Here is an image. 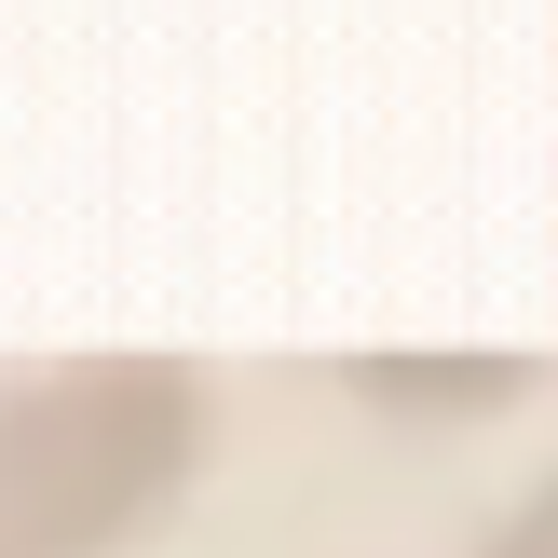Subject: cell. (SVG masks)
<instances>
[{
    "instance_id": "1",
    "label": "cell",
    "mask_w": 558,
    "mask_h": 558,
    "mask_svg": "<svg viewBox=\"0 0 558 558\" xmlns=\"http://www.w3.org/2000/svg\"><path fill=\"white\" fill-rule=\"evenodd\" d=\"M218 450L191 354H54L0 381V558H136Z\"/></svg>"
},
{
    "instance_id": "2",
    "label": "cell",
    "mask_w": 558,
    "mask_h": 558,
    "mask_svg": "<svg viewBox=\"0 0 558 558\" xmlns=\"http://www.w3.org/2000/svg\"><path fill=\"white\" fill-rule=\"evenodd\" d=\"M463 558H558V463H545V477H518V490H505V518H490Z\"/></svg>"
}]
</instances>
